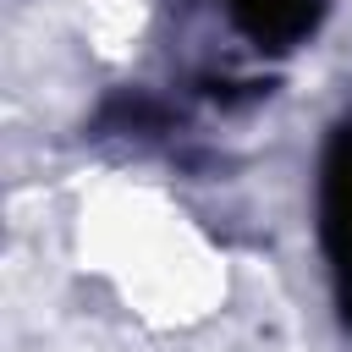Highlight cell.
<instances>
[{"label": "cell", "mask_w": 352, "mask_h": 352, "mask_svg": "<svg viewBox=\"0 0 352 352\" xmlns=\"http://www.w3.org/2000/svg\"><path fill=\"white\" fill-rule=\"evenodd\" d=\"M319 242L330 258L341 319L352 330V116L336 121L324 160H319Z\"/></svg>", "instance_id": "obj_1"}, {"label": "cell", "mask_w": 352, "mask_h": 352, "mask_svg": "<svg viewBox=\"0 0 352 352\" xmlns=\"http://www.w3.org/2000/svg\"><path fill=\"white\" fill-rule=\"evenodd\" d=\"M226 6H231V22L242 28V38L270 55L297 50L324 22V0H226Z\"/></svg>", "instance_id": "obj_2"}]
</instances>
